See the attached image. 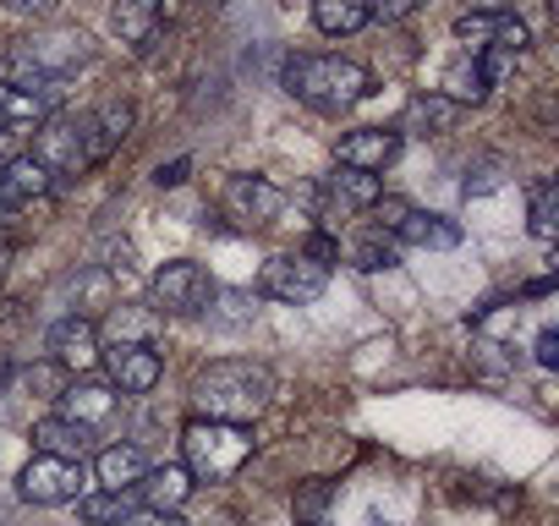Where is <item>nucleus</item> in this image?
<instances>
[{
  "mask_svg": "<svg viewBox=\"0 0 559 526\" xmlns=\"http://www.w3.org/2000/svg\"><path fill=\"white\" fill-rule=\"evenodd\" d=\"M154 324H159V313H154V308H127V302H116L105 330H110V340H143V346H154V340H148V330H154Z\"/></svg>",
  "mask_w": 559,
  "mask_h": 526,
  "instance_id": "nucleus-28",
  "label": "nucleus"
},
{
  "mask_svg": "<svg viewBox=\"0 0 559 526\" xmlns=\"http://www.w3.org/2000/svg\"><path fill=\"white\" fill-rule=\"evenodd\" d=\"M324 291H330V270H319V263L302 258V252H274V258H263V270H258V297H269V302L308 308Z\"/></svg>",
  "mask_w": 559,
  "mask_h": 526,
  "instance_id": "nucleus-7",
  "label": "nucleus"
},
{
  "mask_svg": "<svg viewBox=\"0 0 559 526\" xmlns=\"http://www.w3.org/2000/svg\"><path fill=\"white\" fill-rule=\"evenodd\" d=\"M461 116H466V110H461L455 99H444L439 88H428V94H412V99H406L395 132H401V138H439V132H450Z\"/></svg>",
  "mask_w": 559,
  "mask_h": 526,
  "instance_id": "nucleus-15",
  "label": "nucleus"
},
{
  "mask_svg": "<svg viewBox=\"0 0 559 526\" xmlns=\"http://www.w3.org/2000/svg\"><path fill=\"white\" fill-rule=\"evenodd\" d=\"M297 252H302V258H313L319 270H330V263H341V241H335L330 230H313V236H308V241H302Z\"/></svg>",
  "mask_w": 559,
  "mask_h": 526,
  "instance_id": "nucleus-31",
  "label": "nucleus"
},
{
  "mask_svg": "<svg viewBox=\"0 0 559 526\" xmlns=\"http://www.w3.org/2000/svg\"><path fill=\"white\" fill-rule=\"evenodd\" d=\"M352 263L362 275H379V270H395L401 263V252H395V241L384 236V230H368V236H357V247H352Z\"/></svg>",
  "mask_w": 559,
  "mask_h": 526,
  "instance_id": "nucleus-27",
  "label": "nucleus"
},
{
  "mask_svg": "<svg viewBox=\"0 0 559 526\" xmlns=\"http://www.w3.org/2000/svg\"><path fill=\"white\" fill-rule=\"evenodd\" d=\"M7 258H12V252H7V241H0V280H7Z\"/></svg>",
  "mask_w": 559,
  "mask_h": 526,
  "instance_id": "nucleus-34",
  "label": "nucleus"
},
{
  "mask_svg": "<svg viewBox=\"0 0 559 526\" xmlns=\"http://www.w3.org/2000/svg\"><path fill=\"white\" fill-rule=\"evenodd\" d=\"M219 203H225V214H230V219H241V225L263 230V225H274L280 214H286V203H292V198L280 192L269 176H225Z\"/></svg>",
  "mask_w": 559,
  "mask_h": 526,
  "instance_id": "nucleus-12",
  "label": "nucleus"
},
{
  "mask_svg": "<svg viewBox=\"0 0 559 526\" xmlns=\"http://www.w3.org/2000/svg\"><path fill=\"white\" fill-rule=\"evenodd\" d=\"M330 499H335V488L330 482H308V488H297V526L302 521H324V510H330Z\"/></svg>",
  "mask_w": 559,
  "mask_h": 526,
  "instance_id": "nucleus-29",
  "label": "nucleus"
},
{
  "mask_svg": "<svg viewBox=\"0 0 559 526\" xmlns=\"http://www.w3.org/2000/svg\"><path fill=\"white\" fill-rule=\"evenodd\" d=\"M56 192V176L34 159V154H12V159H0V203H28V198H45Z\"/></svg>",
  "mask_w": 559,
  "mask_h": 526,
  "instance_id": "nucleus-17",
  "label": "nucleus"
},
{
  "mask_svg": "<svg viewBox=\"0 0 559 526\" xmlns=\"http://www.w3.org/2000/svg\"><path fill=\"white\" fill-rule=\"evenodd\" d=\"M154 181H159V187H181V181H187V159H176V165H159V170H154Z\"/></svg>",
  "mask_w": 559,
  "mask_h": 526,
  "instance_id": "nucleus-33",
  "label": "nucleus"
},
{
  "mask_svg": "<svg viewBox=\"0 0 559 526\" xmlns=\"http://www.w3.org/2000/svg\"><path fill=\"white\" fill-rule=\"evenodd\" d=\"M379 225L373 230H384V236H395V241H412V247H433V252H450V247H461V225L450 219V214H433V208H417L412 198H395V192H384L373 208H368Z\"/></svg>",
  "mask_w": 559,
  "mask_h": 526,
  "instance_id": "nucleus-6",
  "label": "nucleus"
},
{
  "mask_svg": "<svg viewBox=\"0 0 559 526\" xmlns=\"http://www.w3.org/2000/svg\"><path fill=\"white\" fill-rule=\"evenodd\" d=\"M56 181H83L94 165H105L110 159V143L99 138V127H94V110H78V116H67V110H56L50 121H39L34 127V148H28Z\"/></svg>",
  "mask_w": 559,
  "mask_h": 526,
  "instance_id": "nucleus-3",
  "label": "nucleus"
},
{
  "mask_svg": "<svg viewBox=\"0 0 559 526\" xmlns=\"http://www.w3.org/2000/svg\"><path fill=\"white\" fill-rule=\"evenodd\" d=\"M7 219H12V208H7V203H0V225H7Z\"/></svg>",
  "mask_w": 559,
  "mask_h": 526,
  "instance_id": "nucleus-36",
  "label": "nucleus"
},
{
  "mask_svg": "<svg viewBox=\"0 0 559 526\" xmlns=\"http://www.w3.org/2000/svg\"><path fill=\"white\" fill-rule=\"evenodd\" d=\"M537 368H559V330L537 335Z\"/></svg>",
  "mask_w": 559,
  "mask_h": 526,
  "instance_id": "nucleus-32",
  "label": "nucleus"
},
{
  "mask_svg": "<svg viewBox=\"0 0 559 526\" xmlns=\"http://www.w3.org/2000/svg\"><path fill=\"white\" fill-rule=\"evenodd\" d=\"M302 526H330V521H302Z\"/></svg>",
  "mask_w": 559,
  "mask_h": 526,
  "instance_id": "nucleus-37",
  "label": "nucleus"
},
{
  "mask_svg": "<svg viewBox=\"0 0 559 526\" xmlns=\"http://www.w3.org/2000/svg\"><path fill=\"white\" fill-rule=\"evenodd\" d=\"M269 401H274V373L252 357L209 362L192 379V406L198 417H214V422H252L258 411H269Z\"/></svg>",
  "mask_w": 559,
  "mask_h": 526,
  "instance_id": "nucleus-2",
  "label": "nucleus"
},
{
  "mask_svg": "<svg viewBox=\"0 0 559 526\" xmlns=\"http://www.w3.org/2000/svg\"><path fill=\"white\" fill-rule=\"evenodd\" d=\"M324 192H330V214H335V208H373V203L384 198V181L368 176V170L335 165V176L324 181Z\"/></svg>",
  "mask_w": 559,
  "mask_h": 526,
  "instance_id": "nucleus-20",
  "label": "nucleus"
},
{
  "mask_svg": "<svg viewBox=\"0 0 559 526\" xmlns=\"http://www.w3.org/2000/svg\"><path fill=\"white\" fill-rule=\"evenodd\" d=\"M313 28L324 39H352L357 28H368L362 0H313Z\"/></svg>",
  "mask_w": 559,
  "mask_h": 526,
  "instance_id": "nucleus-23",
  "label": "nucleus"
},
{
  "mask_svg": "<svg viewBox=\"0 0 559 526\" xmlns=\"http://www.w3.org/2000/svg\"><path fill=\"white\" fill-rule=\"evenodd\" d=\"M78 515H83V526H127L138 515V493L132 488H94L78 499Z\"/></svg>",
  "mask_w": 559,
  "mask_h": 526,
  "instance_id": "nucleus-21",
  "label": "nucleus"
},
{
  "mask_svg": "<svg viewBox=\"0 0 559 526\" xmlns=\"http://www.w3.org/2000/svg\"><path fill=\"white\" fill-rule=\"evenodd\" d=\"M34 450L56 455V461H88L94 455V433L83 422H67L61 411H50V417L34 422Z\"/></svg>",
  "mask_w": 559,
  "mask_h": 526,
  "instance_id": "nucleus-16",
  "label": "nucleus"
},
{
  "mask_svg": "<svg viewBox=\"0 0 559 526\" xmlns=\"http://www.w3.org/2000/svg\"><path fill=\"white\" fill-rule=\"evenodd\" d=\"M488 88H493V83H488V67H483V56H477V50L455 56V61H450V72H444V83H439V94H444V99H455L461 110H466V105H483V99H488Z\"/></svg>",
  "mask_w": 559,
  "mask_h": 526,
  "instance_id": "nucleus-18",
  "label": "nucleus"
},
{
  "mask_svg": "<svg viewBox=\"0 0 559 526\" xmlns=\"http://www.w3.org/2000/svg\"><path fill=\"white\" fill-rule=\"evenodd\" d=\"M0 77H7V45H0Z\"/></svg>",
  "mask_w": 559,
  "mask_h": 526,
  "instance_id": "nucleus-35",
  "label": "nucleus"
},
{
  "mask_svg": "<svg viewBox=\"0 0 559 526\" xmlns=\"http://www.w3.org/2000/svg\"><path fill=\"white\" fill-rule=\"evenodd\" d=\"M45 351H50V362H56V368H67L72 379H83V373H94V368H99L105 330H99V319H88V313H67V319H56V324H50Z\"/></svg>",
  "mask_w": 559,
  "mask_h": 526,
  "instance_id": "nucleus-8",
  "label": "nucleus"
},
{
  "mask_svg": "<svg viewBox=\"0 0 559 526\" xmlns=\"http://www.w3.org/2000/svg\"><path fill=\"white\" fill-rule=\"evenodd\" d=\"M258 439L247 422H214V417H192L181 428V466L192 482H230L247 461H252Z\"/></svg>",
  "mask_w": 559,
  "mask_h": 526,
  "instance_id": "nucleus-4",
  "label": "nucleus"
},
{
  "mask_svg": "<svg viewBox=\"0 0 559 526\" xmlns=\"http://www.w3.org/2000/svg\"><path fill=\"white\" fill-rule=\"evenodd\" d=\"M132 493H138V510H148V515H181L187 499L198 493V482L187 477L181 461H165V466H148Z\"/></svg>",
  "mask_w": 559,
  "mask_h": 526,
  "instance_id": "nucleus-14",
  "label": "nucleus"
},
{
  "mask_svg": "<svg viewBox=\"0 0 559 526\" xmlns=\"http://www.w3.org/2000/svg\"><path fill=\"white\" fill-rule=\"evenodd\" d=\"M17 493L28 499V504H72V499H83L88 493V482H83V461H56V455H34L23 471H17Z\"/></svg>",
  "mask_w": 559,
  "mask_h": 526,
  "instance_id": "nucleus-9",
  "label": "nucleus"
},
{
  "mask_svg": "<svg viewBox=\"0 0 559 526\" xmlns=\"http://www.w3.org/2000/svg\"><path fill=\"white\" fill-rule=\"evenodd\" d=\"M121 390L116 384H105V379H67V390L56 395V411L67 417V422H83L88 433H99V428H110L116 417H121Z\"/></svg>",
  "mask_w": 559,
  "mask_h": 526,
  "instance_id": "nucleus-11",
  "label": "nucleus"
},
{
  "mask_svg": "<svg viewBox=\"0 0 559 526\" xmlns=\"http://www.w3.org/2000/svg\"><path fill=\"white\" fill-rule=\"evenodd\" d=\"M116 34L132 50H148V39L159 34V0H116Z\"/></svg>",
  "mask_w": 559,
  "mask_h": 526,
  "instance_id": "nucleus-22",
  "label": "nucleus"
},
{
  "mask_svg": "<svg viewBox=\"0 0 559 526\" xmlns=\"http://www.w3.org/2000/svg\"><path fill=\"white\" fill-rule=\"evenodd\" d=\"M526 230H532L537 241H554V230H559V181H554V176H543V181L532 187V203H526Z\"/></svg>",
  "mask_w": 559,
  "mask_h": 526,
  "instance_id": "nucleus-24",
  "label": "nucleus"
},
{
  "mask_svg": "<svg viewBox=\"0 0 559 526\" xmlns=\"http://www.w3.org/2000/svg\"><path fill=\"white\" fill-rule=\"evenodd\" d=\"M94 127H99V138L110 143V154L132 138V127H138V110L127 105V99H105V105H94Z\"/></svg>",
  "mask_w": 559,
  "mask_h": 526,
  "instance_id": "nucleus-26",
  "label": "nucleus"
},
{
  "mask_svg": "<svg viewBox=\"0 0 559 526\" xmlns=\"http://www.w3.org/2000/svg\"><path fill=\"white\" fill-rule=\"evenodd\" d=\"M99 362H105V384H116L121 395H148L165 379V357L143 340H110Z\"/></svg>",
  "mask_w": 559,
  "mask_h": 526,
  "instance_id": "nucleus-10",
  "label": "nucleus"
},
{
  "mask_svg": "<svg viewBox=\"0 0 559 526\" xmlns=\"http://www.w3.org/2000/svg\"><path fill=\"white\" fill-rule=\"evenodd\" d=\"M401 143H406V138H401L395 127H357V132H341V143H335V165L379 176V170H390V165L401 159Z\"/></svg>",
  "mask_w": 559,
  "mask_h": 526,
  "instance_id": "nucleus-13",
  "label": "nucleus"
},
{
  "mask_svg": "<svg viewBox=\"0 0 559 526\" xmlns=\"http://www.w3.org/2000/svg\"><path fill=\"white\" fill-rule=\"evenodd\" d=\"M417 7L423 0H362V12H368V23H406V17H417Z\"/></svg>",
  "mask_w": 559,
  "mask_h": 526,
  "instance_id": "nucleus-30",
  "label": "nucleus"
},
{
  "mask_svg": "<svg viewBox=\"0 0 559 526\" xmlns=\"http://www.w3.org/2000/svg\"><path fill=\"white\" fill-rule=\"evenodd\" d=\"M499 23H504V12H493V7L461 12V17H455V39H461L466 50H493V45H499Z\"/></svg>",
  "mask_w": 559,
  "mask_h": 526,
  "instance_id": "nucleus-25",
  "label": "nucleus"
},
{
  "mask_svg": "<svg viewBox=\"0 0 559 526\" xmlns=\"http://www.w3.org/2000/svg\"><path fill=\"white\" fill-rule=\"evenodd\" d=\"M214 297H219V286L198 258H170L148 275V308L159 319H203L214 308Z\"/></svg>",
  "mask_w": 559,
  "mask_h": 526,
  "instance_id": "nucleus-5",
  "label": "nucleus"
},
{
  "mask_svg": "<svg viewBox=\"0 0 559 526\" xmlns=\"http://www.w3.org/2000/svg\"><path fill=\"white\" fill-rule=\"evenodd\" d=\"M280 88H286L297 105L319 110V116H346L357 110L368 94H373V72L352 56H286V67H280Z\"/></svg>",
  "mask_w": 559,
  "mask_h": 526,
  "instance_id": "nucleus-1",
  "label": "nucleus"
},
{
  "mask_svg": "<svg viewBox=\"0 0 559 526\" xmlns=\"http://www.w3.org/2000/svg\"><path fill=\"white\" fill-rule=\"evenodd\" d=\"M154 461L138 450V444H105V450H94V477H99V488H138V477L148 471Z\"/></svg>",
  "mask_w": 559,
  "mask_h": 526,
  "instance_id": "nucleus-19",
  "label": "nucleus"
}]
</instances>
